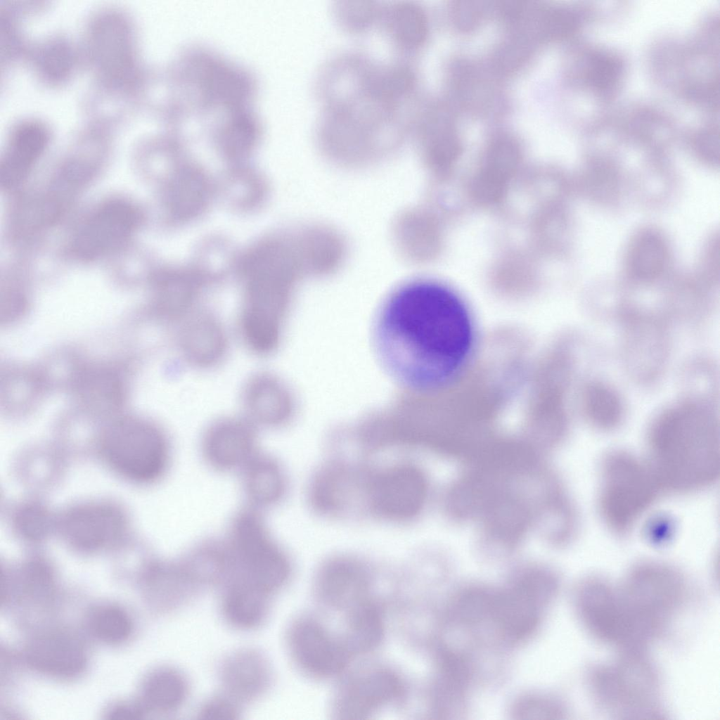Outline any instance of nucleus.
<instances>
[{
	"label": "nucleus",
	"instance_id": "f257e3e1",
	"mask_svg": "<svg viewBox=\"0 0 720 720\" xmlns=\"http://www.w3.org/2000/svg\"><path fill=\"white\" fill-rule=\"evenodd\" d=\"M375 349L407 388L435 392L454 385L475 348L472 316L463 300L432 281L407 283L388 298L375 326Z\"/></svg>",
	"mask_w": 720,
	"mask_h": 720
},
{
	"label": "nucleus",
	"instance_id": "f3484780",
	"mask_svg": "<svg viewBox=\"0 0 720 720\" xmlns=\"http://www.w3.org/2000/svg\"><path fill=\"white\" fill-rule=\"evenodd\" d=\"M26 659L35 670L57 677L78 674L86 662L81 641L62 629H51L35 636L27 647Z\"/></svg>",
	"mask_w": 720,
	"mask_h": 720
},
{
	"label": "nucleus",
	"instance_id": "72a5a7b5",
	"mask_svg": "<svg viewBox=\"0 0 720 720\" xmlns=\"http://www.w3.org/2000/svg\"><path fill=\"white\" fill-rule=\"evenodd\" d=\"M243 706L221 690L205 698L198 706L196 715L202 720H236L242 714Z\"/></svg>",
	"mask_w": 720,
	"mask_h": 720
},
{
	"label": "nucleus",
	"instance_id": "f03ea898",
	"mask_svg": "<svg viewBox=\"0 0 720 720\" xmlns=\"http://www.w3.org/2000/svg\"><path fill=\"white\" fill-rule=\"evenodd\" d=\"M318 85L323 104L320 136L371 141L407 132L408 102L416 75L406 63H380L361 54H344L328 63Z\"/></svg>",
	"mask_w": 720,
	"mask_h": 720
},
{
	"label": "nucleus",
	"instance_id": "dca6fc26",
	"mask_svg": "<svg viewBox=\"0 0 720 720\" xmlns=\"http://www.w3.org/2000/svg\"><path fill=\"white\" fill-rule=\"evenodd\" d=\"M623 344L626 365L635 378L646 381L659 374L668 352V338L660 321L650 316L632 317Z\"/></svg>",
	"mask_w": 720,
	"mask_h": 720
},
{
	"label": "nucleus",
	"instance_id": "5701e85b",
	"mask_svg": "<svg viewBox=\"0 0 720 720\" xmlns=\"http://www.w3.org/2000/svg\"><path fill=\"white\" fill-rule=\"evenodd\" d=\"M243 401L253 424L275 428L284 423L290 416L288 394L279 380L269 373L250 378L245 386Z\"/></svg>",
	"mask_w": 720,
	"mask_h": 720
},
{
	"label": "nucleus",
	"instance_id": "bb28decb",
	"mask_svg": "<svg viewBox=\"0 0 720 720\" xmlns=\"http://www.w3.org/2000/svg\"><path fill=\"white\" fill-rule=\"evenodd\" d=\"M384 630L380 607L373 599L345 614L342 634L354 657L370 652L378 647Z\"/></svg>",
	"mask_w": 720,
	"mask_h": 720
},
{
	"label": "nucleus",
	"instance_id": "6e6552de",
	"mask_svg": "<svg viewBox=\"0 0 720 720\" xmlns=\"http://www.w3.org/2000/svg\"><path fill=\"white\" fill-rule=\"evenodd\" d=\"M99 451L113 471L142 484L160 481L171 462L170 442L165 431L139 418H123L110 424L101 435Z\"/></svg>",
	"mask_w": 720,
	"mask_h": 720
},
{
	"label": "nucleus",
	"instance_id": "0eeeda50",
	"mask_svg": "<svg viewBox=\"0 0 720 720\" xmlns=\"http://www.w3.org/2000/svg\"><path fill=\"white\" fill-rule=\"evenodd\" d=\"M597 507L601 520L613 533H629L661 491L648 463L624 450H614L600 465Z\"/></svg>",
	"mask_w": 720,
	"mask_h": 720
},
{
	"label": "nucleus",
	"instance_id": "9b49d317",
	"mask_svg": "<svg viewBox=\"0 0 720 720\" xmlns=\"http://www.w3.org/2000/svg\"><path fill=\"white\" fill-rule=\"evenodd\" d=\"M423 472L409 465L390 468L372 477L366 484L371 508L385 518L404 520L416 515L427 496Z\"/></svg>",
	"mask_w": 720,
	"mask_h": 720
},
{
	"label": "nucleus",
	"instance_id": "2f4dec72",
	"mask_svg": "<svg viewBox=\"0 0 720 720\" xmlns=\"http://www.w3.org/2000/svg\"><path fill=\"white\" fill-rule=\"evenodd\" d=\"M632 250L634 273L642 278H648L660 271L666 255L663 244L657 238L645 237Z\"/></svg>",
	"mask_w": 720,
	"mask_h": 720
},
{
	"label": "nucleus",
	"instance_id": "cd10ccee",
	"mask_svg": "<svg viewBox=\"0 0 720 720\" xmlns=\"http://www.w3.org/2000/svg\"><path fill=\"white\" fill-rule=\"evenodd\" d=\"M581 407L584 416L593 428L612 430L624 416L622 399L610 386L600 381L588 382L581 392Z\"/></svg>",
	"mask_w": 720,
	"mask_h": 720
},
{
	"label": "nucleus",
	"instance_id": "6ab92c4d",
	"mask_svg": "<svg viewBox=\"0 0 720 720\" xmlns=\"http://www.w3.org/2000/svg\"><path fill=\"white\" fill-rule=\"evenodd\" d=\"M137 219L136 212L127 205L113 203L101 207L80 231L77 250L90 257L113 249L132 233Z\"/></svg>",
	"mask_w": 720,
	"mask_h": 720
},
{
	"label": "nucleus",
	"instance_id": "1a4fd4ad",
	"mask_svg": "<svg viewBox=\"0 0 720 720\" xmlns=\"http://www.w3.org/2000/svg\"><path fill=\"white\" fill-rule=\"evenodd\" d=\"M285 641L296 668L316 679L342 674L354 657L342 634H336L312 616H300L292 620Z\"/></svg>",
	"mask_w": 720,
	"mask_h": 720
},
{
	"label": "nucleus",
	"instance_id": "473e14b6",
	"mask_svg": "<svg viewBox=\"0 0 720 720\" xmlns=\"http://www.w3.org/2000/svg\"><path fill=\"white\" fill-rule=\"evenodd\" d=\"M382 6L373 3H349L336 6V16L342 27L348 32L358 33L366 31L379 19Z\"/></svg>",
	"mask_w": 720,
	"mask_h": 720
},
{
	"label": "nucleus",
	"instance_id": "aec40b11",
	"mask_svg": "<svg viewBox=\"0 0 720 720\" xmlns=\"http://www.w3.org/2000/svg\"><path fill=\"white\" fill-rule=\"evenodd\" d=\"M510 487V484L501 489L480 515L488 543L505 548L519 541L530 516L527 504Z\"/></svg>",
	"mask_w": 720,
	"mask_h": 720
},
{
	"label": "nucleus",
	"instance_id": "7c9ffc66",
	"mask_svg": "<svg viewBox=\"0 0 720 720\" xmlns=\"http://www.w3.org/2000/svg\"><path fill=\"white\" fill-rule=\"evenodd\" d=\"M89 627L94 635L105 643H118L131 634V623L120 608L106 605L96 608L91 615Z\"/></svg>",
	"mask_w": 720,
	"mask_h": 720
},
{
	"label": "nucleus",
	"instance_id": "a878e982",
	"mask_svg": "<svg viewBox=\"0 0 720 720\" xmlns=\"http://www.w3.org/2000/svg\"><path fill=\"white\" fill-rule=\"evenodd\" d=\"M380 19L389 39L401 52L408 53L425 40L426 16L416 4L402 2L382 7Z\"/></svg>",
	"mask_w": 720,
	"mask_h": 720
},
{
	"label": "nucleus",
	"instance_id": "2eb2a0df",
	"mask_svg": "<svg viewBox=\"0 0 720 720\" xmlns=\"http://www.w3.org/2000/svg\"><path fill=\"white\" fill-rule=\"evenodd\" d=\"M218 677L221 690L243 706L265 696L272 684L273 671L264 653L245 647L233 650L223 659Z\"/></svg>",
	"mask_w": 720,
	"mask_h": 720
},
{
	"label": "nucleus",
	"instance_id": "a211bd4d",
	"mask_svg": "<svg viewBox=\"0 0 720 720\" xmlns=\"http://www.w3.org/2000/svg\"><path fill=\"white\" fill-rule=\"evenodd\" d=\"M144 584L148 600L163 613L181 610L201 591L181 557L152 561L146 567Z\"/></svg>",
	"mask_w": 720,
	"mask_h": 720
},
{
	"label": "nucleus",
	"instance_id": "39448f33",
	"mask_svg": "<svg viewBox=\"0 0 720 720\" xmlns=\"http://www.w3.org/2000/svg\"><path fill=\"white\" fill-rule=\"evenodd\" d=\"M597 705L617 719H662L660 681L644 650H622L612 662L596 664L588 674Z\"/></svg>",
	"mask_w": 720,
	"mask_h": 720
},
{
	"label": "nucleus",
	"instance_id": "423d86ee",
	"mask_svg": "<svg viewBox=\"0 0 720 720\" xmlns=\"http://www.w3.org/2000/svg\"><path fill=\"white\" fill-rule=\"evenodd\" d=\"M616 588L624 614L645 645L664 634L688 593L686 579L678 570L654 562L635 565Z\"/></svg>",
	"mask_w": 720,
	"mask_h": 720
},
{
	"label": "nucleus",
	"instance_id": "393cba45",
	"mask_svg": "<svg viewBox=\"0 0 720 720\" xmlns=\"http://www.w3.org/2000/svg\"><path fill=\"white\" fill-rule=\"evenodd\" d=\"M240 471L243 492L250 506L259 510L269 508L283 499L285 475L273 456L257 452Z\"/></svg>",
	"mask_w": 720,
	"mask_h": 720
},
{
	"label": "nucleus",
	"instance_id": "20e7f679",
	"mask_svg": "<svg viewBox=\"0 0 720 720\" xmlns=\"http://www.w3.org/2000/svg\"><path fill=\"white\" fill-rule=\"evenodd\" d=\"M221 541L226 564L224 583L243 582L272 596L288 584L290 560L272 537L259 509L248 506L239 510Z\"/></svg>",
	"mask_w": 720,
	"mask_h": 720
},
{
	"label": "nucleus",
	"instance_id": "f8f14e48",
	"mask_svg": "<svg viewBox=\"0 0 720 720\" xmlns=\"http://www.w3.org/2000/svg\"><path fill=\"white\" fill-rule=\"evenodd\" d=\"M60 529L73 547L96 551L115 545L127 529L122 511L108 503H89L68 510L60 520Z\"/></svg>",
	"mask_w": 720,
	"mask_h": 720
},
{
	"label": "nucleus",
	"instance_id": "f704fd0d",
	"mask_svg": "<svg viewBox=\"0 0 720 720\" xmlns=\"http://www.w3.org/2000/svg\"><path fill=\"white\" fill-rule=\"evenodd\" d=\"M16 517L17 525L26 537L36 539L42 536L49 526L47 512L41 506L31 505L22 508Z\"/></svg>",
	"mask_w": 720,
	"mask_h": 720
},
{
	"label": "nucleus",
	"instance_id": "412c9836",
	"mask_svg": "<svg viewBox=\"0 0 720 720\" xmlns=\"http://www.w3.org/2000/svg\"><path fill=\"white\" fill-rule=\"evenodd\" d=\"M220 588L219 612L230 627L251 631L265 623L270 612L272 596L237 581H227Z\"/></svg>",
	"mask_w": 720,
	"mask_h": 720
},
{
	"label": "nucleus",
	"instance_id": "9d476101",
	"mask_svg": "<svg viewBox=\"0 0 720 720\" xmlns=\"http://www.w3.org/2000/svg\"><path fill=\"white\" fill-rule=\"evenodd\" d=\"M401 677L393 669L377 666L352 675L339 688L333 714L340 719H365L390 705L401 702L406 695Z\"/></svg>",
	"mask_w": 720,
	"mask_h": 720
},
{
	"label": "nucleus",
	"instance_id": "c9c22d12",
	"mask_svg": "<svg viewBox=\"0 0 720 720\" xmlns=\"http://www.w3.org/2000/svg\"><path fill=\"white\" fill-rule=\"evenodd\" d=\"M146 713L139 700L117 702L107 712L108 718L113 719H136L141 718Z\"/></svg>",
	"mask_w": 720,
	"mask_h": 720
},
{
	"label": "nucleus",
	"instance_id": "c85d7f7f",
	"mask_svg": "<svg viewBox=\"0 0 720 720\" xmlns=\"http://www.w3.org/2000/svg\"><path fill=\"white\" fill-rule=\"evenodd\" d=\"M16 136L1 165V183L10 188L20 183L30 171L43 147L39 132H25Z\"/></svg>",
	"mask_w": 720,
	"mask_h": 720
},
{
	"label": "nucleus",
	"instance_id": "4468645a",
	"mask_svg": "<svg viewBox=\"0 0 720 720\" xmlns=\"http://www.w3.org/2000/svg\"><path fill=\"white\" fill-rule=\"evenodd\" d=\"M372 586L370 572L363 563L350 558H338L320 569L315 591L325 606L346 614L373 599Z\"/></svg>",
	"mask_w": 720,
	"mask_h": 720
},
{
	"label": "nucleus",
	"instance_id": "ddd939ff",
	"mask_svg": "<svg viewBox=\"0 0 720 720\" xmlns=\"http://www.w3.org/2000/svg\"><path fill=\"white\" fill-rule=\"evenodd\" d=\"M205 463L221 472L241 470L257 453V437L249 420L224 418L210 424L200 442Z\"/></svg>",
	"mask_w": 720,
	"mask_h": 720
},
{
	"label": "nucleus",
	"instance_id": "b1692460",
	"mask_svg": "<svg viewBox=\"0 0 720 720\" xmlns=\"http://www.w3.org/2000/svg\"><path fill=\"white\" fill-rule=\"evenodd\" d=\"M179 339L184 356L198 367L216 365L226 351L224 329L219 322L209 314H198L191 318L184 326Z\"/></svg>",
	"mask_w": 720,
	"mask_h": 720
},
{
	"label": "nucleus",
	"instance_id": "c756f323",
	"mask_svg": "<svg viewBox=\"0 0 720 720\" xmlns=\"http://www.w3.org/2000/svg\"><path fill=\"white\" fill-rule=\"evenodd\" d=\"M352 481L348 469L340 465L330 466L321 472L311 489L316 508L325 512L340 510L351 492Z\"/></svg>",
	"mask_w": 720,
	"mask_h": 720
},
{
	"label": "nucleus",
	"instance_id": "7ed1b4c3",
	"mask_svg": "<svg viewBox=\"0 0 720 720\" xmlns=\"http://www.w3.org/2000/svg\"><path fill=\"white\" fill-rule=\"evenodd\" d=\"M661 491L684 494L708 488L719 476V421L692 399L667 409L647 433V457Z\"/></svg>",
	"mask_w": 720,
	"mask_h": 720
},
{
	"label": "nucleus",
	"instance_id": "4be33fe9",
	"mask_svg": "<svg viewBox=\"0 0 720 720\" xmlns=\"http://www.w3.org/2000/svg\"><path fill=\"white\" fill-rule=\"evenodd\" d=\"M191 693V681L181 669L161 666L145 677L139 700L147 712L172 714L187 704Z\"/></svg>",
	"mask_w": 720,
	"mask_h": 720
}]
</instances>
